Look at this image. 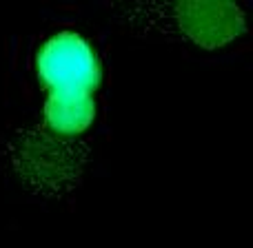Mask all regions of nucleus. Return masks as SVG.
Listing matches in <instances>:
<instances>
[{
  "label": "nucleus",
  "mask_w": 253,
  "mask_h": 248,
  "mask_svg": "<svg viewBox=\"0 0 253 248\" xmlns=\"http://www.w3.org/2000/svg\"><path fill=\"white\" fill-rule=\"evenodd\" d=\"M182 31L202 47H220L245 29L242 9L231 2H187L178 7Z\"/></svg>",
  "instance_id": "2"
},
{
  "label": "nucleus",
  "mask_w": 253,
  "mask_h": 248,
  "mask_svg": "<svg viewBox=\"0 0 253 248\" xmlns=\"http://www.w3.org/2000/svg\"><path fill=\"white\" fill-rule=\"evenodd\" d=\"M96 102L87 93H49L44 105L47 126L58 135H76L93 122Z\"/></svg>",
  "instance_id": "3"
},
{
  "label": "nucleus",
  "mask_w": 253,
  "mask_h": 248,
  "mask_svg": "<svg viewBox=\"0 0 253 248\" xmlns=\"http://www.w3.org/2000/svg\"><path fill=\"white\" fill-rule=\"evenodd\" d=\"M38 75L51 93H87L100 84L98 56L78 34H58L38 53Z\"/></svg>",
  "instance_id": "1"
}]
</instances>
